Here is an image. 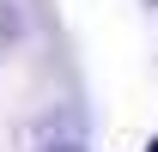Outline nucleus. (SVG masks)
<instances>
[{
  "mask_svg": "<svg viewBox=\"0 0 158 152\" xmlns=\"http://www.w3.org/2000/svg\"><path fill=\"white\" fill-rule=\"evenodd\" d=\"M19 37H24V19H19V6H12V0H0V55H6V49H12Z\"/></svg>",
  "mask_w": 158,
  "mask_h": 152,
  "instance_id": "obj_1",
  "label": "nucleus"
},
{
  "mask_svg": "<svg viewBox=\"0 0 158 152\" xmlns=\"http://www.w3.org/2000/svg\"><path fill=\"white\" fill-rule=\"evenodd\" d=\"M146 152H158V134H152V140H146Z\"/></svg>",
  "mask_w": 158,
  "mask_h": 152,
  "instance_id": "obj_3",
  "label": "nucleus"
},
{
  "mask_svg": "<svg viewBox=\"0 0 158 152\" xmlns=\"http://www.w3.org/2000/svg\"><path fill=\"white\" fill-rule=\"evenodd\" d=\"M43 152H85V146H43Z\"/></svg>",
  "mask_w": 158,
  "mask_h": 152,
  "instance_id": "obj_2",
  "label": "nucleus"
},
{
  "mask_svg": "<svg viewBox=\"0 0 158 152\" xmlns=\"http://www.w3.org/2000/svg\"><path fill=\"white\" fill-rule=\"evenodd\" d=\"M146 6H158V0H146Z\"/></svg>",
  "mask_w": 158,
  "mask_h": 152,
  "instance_id": "obj_4",
  "label": "nucleus"
}]
</instances>
